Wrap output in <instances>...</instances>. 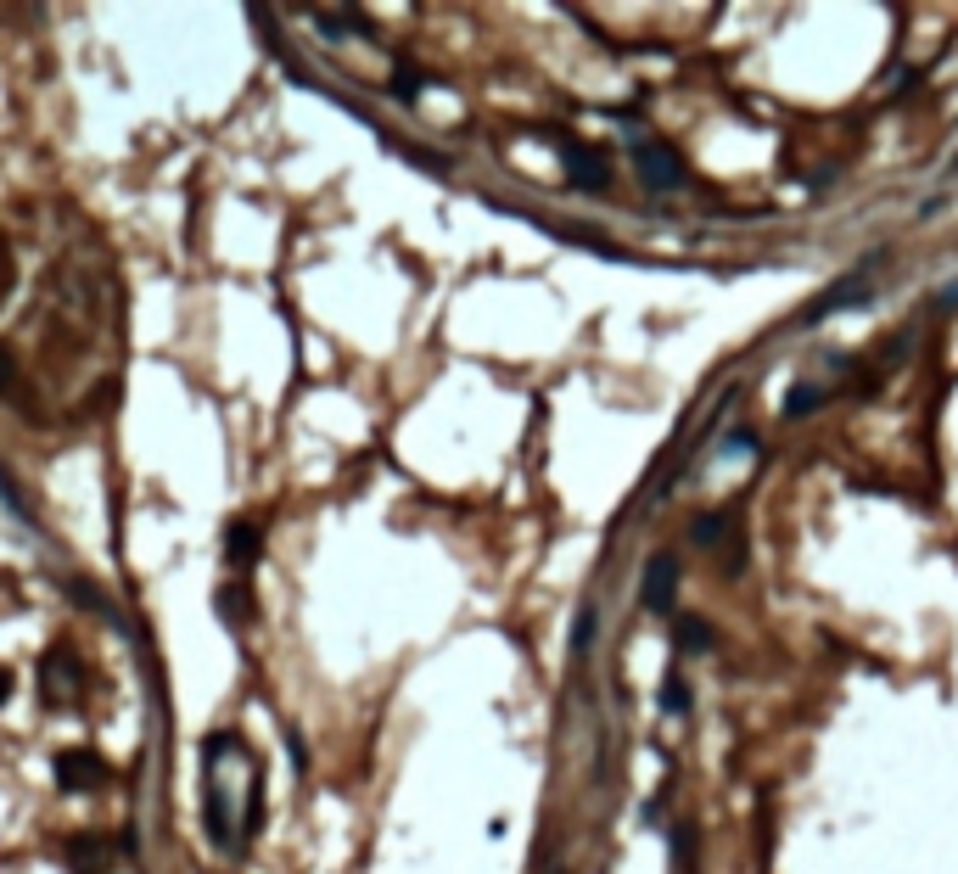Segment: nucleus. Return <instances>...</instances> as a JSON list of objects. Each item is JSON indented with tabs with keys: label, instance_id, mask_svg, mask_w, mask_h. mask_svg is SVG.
<instances>
[{
	"label": "nucleus",
	"instance_id": "obj_16",
	"mask_svg": "<svg viewBox=\"0 0 958 874\" xmlns=\"http://www.w3.org/2000/svg\"><path fill=\"white\" fill-rule=\"evenodd\" d=\"M12 281H17V258H12V247H6V236H0V309H6V297H12Z\"/></svg>",
	"mask_w": 958,
	"mask_h": 874
},
{
	"label": "nucleus",
	"instance_id": "obj_6",
	"mask_svg": "<svg viewBox=\"0 0 958 874\" xmlns=\"http://www.w3.org/2000/svg\"><path fill=\"white\" fill-rule=\"evenodd\" d=\"M225 555H230V566H253L258 555H264V533H258V522H230Z\"/></svg>",
	"mask_w": 958,
	"mask_h": 874
},
{
	"label": "nucleus",
	"instance_id": "obj_15",
	"mask_svg": "<svg viewBox=\"0 0 958 874\" xmlns=\"http://www.w3.org/2000/svg\"><path fill=\"white\" fill-rule=\"evenodd\" d=\"M219 611H225L230 628H241V622H247V594H241V589H219Z\"/></svg>",
	"mask_w": 958,
	"mask_h": 874
},
{
	"label": "nucleus",
	"instance_id": "obj_19",
	"mask_svg": "<svg viewBox=\"0 0 958 874\" xmlns=\"http://www.w3.org/2000/svg\"><path fill=\"white\" fill-rule=\"evenodd\" d=\"M0 499H6V505H12V510H23V499H17V488H12V482H6V471H0Z\"/></svg>",
	"mask_w": 958,
	"mask_h": 874
},
{
	"label": "nucleus",
	"instance_id": "obj_3",
	"mask_svg": "<svg viewBox=\"0 0 958 874\" xmlns=\"http://www.w3.org/2000/svg\"><path fill=\"white\" fill-rule=\"evenodd\" d=\"M113 779V768H107V757L90 746H73L57 757V790H68V796H85V790H101Z\"/></svg>",
	"mask_w": 958,
	"mask_h": 874
},
{
	"label": "nucleus",
	"instance_id": "obj_20",
	"mask_svg": "<svg viewBox=\"0 0 958 874\" xmlns=\"http://www.w3.org/2000/svg\"><path fill=\"white\" fill-rule=\"evenodd\" d=\"M12 684H17V678H12V667H0V701L12 695Z\"/></svg>",
	"mask_w": 958,
	"mask_h": 874
},
{
	"label": "nucleus",
	"instance_id": "obj_7",
	"mask_svg": "<svg viewBox=\"0 0 958 874\" xmlns=\"http://www.w3.org/2000/svg\"><path fill=\"white\" fill-rule=\"evenodd\" d=\"M68 863L79 874H101L107 863H113V846L101 841V835H73V841H68Z\"/></svg>",
	"mask_w": 958,
	"mask_h": 874
},
{
	"label": "nucleus",
	"instance_id": "obj_2",
	"mask_svg": "<svg viewBox=\"0 0 958 874\" xmlns=\"http://www.w3.org/2000/svg\"><path fill=\"white\" fill-rule=\"evenodd\" d=\"M678 555L673 550H662V555H650L645 561V572H639V606L645 611H656V617H667L673 611V600H678Z\"/></svg>",
	"mask_w": 958,
	"mask_h": 874
},
{
	"label": "nucleus",
	"instance_id": "obj_18",
	"mask_svg": "<svg viewBox=\"0 0 958 874\" xmlns=\"http://www.w3.org/2000/svg\"><path fill=\"white\" fill-rule=\"evenodd\" d=\"M393 90H398V96H404V101H415V96H421V90H426V79H421V73H415V68H398Z\"/></svg>",
	"mask_w": 958,
	"mask_h": 874
},
{
	"label": "nucleus",
	"instance_id": "obj_14",
	"mask_svg": "<svg viewBox=\"0 0 958 874\" xmlns=\"http://www.w3.org/2000/svg\"><path fill=\"white\" fill-rule=\"evenodd\" d=\"M17 387H23V376H17V353L0 342V398H17Z\"/></svg>",
	"mask_w": 958,
	"mask_h": 874
},
{
	"label": "nucleus",
	"instance_id": "obj_13",
	"mask_svg": "<svg viewBox=\"0 0 958 874\" xmlns=\"http://www.w3.org/2000/svg\"><path fill=\"white\" fill-rule=\"evenodd\" d=\"M589 645H594V611L583 606L578 617H572V656H589Z\"/></svg>",
	"mask_w": 958,
	"mask_h": 874
},
{
	"label": "nucleus",
	"instance_id": "obj_11",
	"mask_svg": "<svg viewBox=\"0 0 958 874\" xmlns=\"http://www.w3.org/2000/svg\"><path fill=\"white\" fill-rule=\"evenodd\" d=\"M723 533H729V510H706L701 522L690 527V544H701V550H712V544H718Z\"/></svg>",
	"mask_w": 958,
	"mask_h": 874
},
{
	"label": "nucleus",
	"instance_id": "obj_9",
	"mask_svg": "<svg viewBox=\"0 0 958 874\" xmlns=\"http://www.w3.org/2000/svg\"><path fill=\"white\" fill-rule=\"evenodd\" d=\"M45 690L57 695V701H73V690H79V673H73V656H68V650H51V656H45Z\"/></svg>",
	"mask_w": 958,
	"mask_h": 874
},
{
	"label": "nucleus",
	"instance_id": "obj_12",
	"mask_svg": "<svg viewBox=\"0 0 958 874\" xmlns=\"http://www.w3.org/2000/svg\"><path fill=\"white\" fill-rule=\"evenodd\" d=\"M818 404H824V387H813V381H802V387H790V393H785V415H790V421L813 415Z\"/></svg>",
	"mask_w": 958,
	"mask_h": 874
},
{
	"label": "nucleus",
	"instance_id": "obj_17",
	"mask_svg": "<svg viewBox=\"0 0 958 874\" xmlns=\"http://www.w3.org/2000/svg\"><path fill=\"white\" fill-rule=\"evenodd\" d=\"M723 454H757V437H751V426H734V432L723 437Z\"/></svg>",
	"mask_w": 958,
	"mask_h": 874
},
{
	"label": "nucleus",
	"instance_id": "obj_10",
	"mask_svg": "<svg viewBox=\"0 0 958 874\" xmlns=\"http://www.w3.org/2000/svg\"><path fill=\"white\" fill-rule=\"evenodd\" d=\"M690 706H695V690L684 684V673L673 667V673L662 678V712H667V718H690Z\"/></svg>",
	"mask_w": 958,
	"mask_h": 874
},
{
	"label": "nucleus",
	"instance_id": "obj_8",
	"mask_svg": "<svg viewBox=\"0 0 958 874\" xmlns=\"http://www.w3.org/2000/svg\"><path fill=\"white\" fill-rule=\"evenodd\" d=\"M712 622L706 617H678L673 622V656H701V650H712Z\"/></svg>",
	"mask_w": 958,
	"mask_h": 874
},
{
	"label": "nucleus",
	"instance_id": "obj_4",
	"mask_svg": "<svg viewBox=\"0 0 958 874\" xmlns=\"http://www.w3.org/2000/svg\"><path fill=\"white\" fill-rule=\"evenodd\" d=\"M634 169H639V180H645L650 191H678V185H684V163H678V152L662 146V141H639L634 146Z\"/></svg>",
	"mask_w": 958,
	"mask_h": 874
},
{
	"label": "nucleus",
	"instance_id": "obj_5",
	"mask_svg": "<svg viewBox=\"0 0 958 874\" xmlns=\"http://www.w3.org/2000/svg\"><path fill=\"white\" fill-rule=\"evenodd\" d=\"M863 297H869V269H852V275H841V281L830 286V292L818 297V303H807L802 309V325H818V320H835V314L858 309Z\"/></svg>",
	"mask_w": 958,
	"mask_h": 874
},
{
	"label": "nucleus",
	"instance_id": "obj_1",
	"mask_svg": "<svg viewBox=\"0 0 958 874\" xmlns=\"http://www.w3.org/2000/svg\"><path fill=\"white\" fill-rule=\"evenodd\" d=\"M544 141L566 146V180L578 185V191H600V185L611 180V152L606 146H583V141H572L566 129H544Z\"/></svg>",
	"mask_w": 958,
	"mask_h": 874
}]
</instances>
